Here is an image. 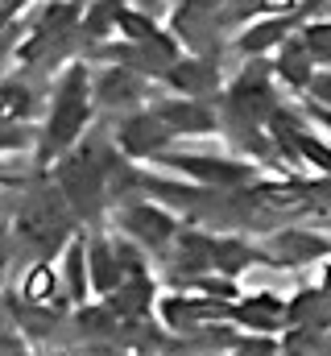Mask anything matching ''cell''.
Returning <instances> with one entry per match:
<instances>
[{"label": "cell", "mask_w": 331, "mask_h": 356, "mask_svg": "<svg viewBox=\"0 0 331 356\" xmlns=\"http://www.w3.org/2000/svg\"><path fill=\"white\" fill-rule=\"evenodd\" d=\"M91 99H95V83L87 75L83 63H71L54 88V104H50V120H46V154H58L67 145L79 141V133L91 120Z\"/></svg>", "instance_id": "6da1fadb"}, {"label": "cell", "mask_w": 331, "mask_h": 356, "mask_svg": "<svg viewBox=\"0 0 331 356\" xmlns=\"http://www.w3.org/2000/svg\"><path fill=\"white\" fill-rule=\"evenodd\" d=\"M162 166L178 170V175L195 178L199 186H216V191H236V186H252V166L232 162V158H203V154H162Z\"/></svg>", "instance_id": "7a4b0ae2"}, {"label": "cell", "mask_w": 331, "mask_h": 356, "mask_svg": "<svg viewBox=\"0 0 331 356\" xmlns=\"http://www.w3.org/2000/svg\"><path fill=\"white\" fill-rule=\"evenodd\" d=\"M120 228H124V236H133L137 245H145V249H154V253H162L170 241H178L174 216L162 211L158 203H129V207L120 211Z\"/></svg>", "instance_id": "3957f363"}, {"label": "cell", "mask_w": 331, "mask_h": 356, "mask_svg": "<svg viewBox=\"0 0 331 356\" xmlns=\"http://www.w3.org/2000/svg\"><path fill=\"white\" fill-rule=\"evenodd\" d=\"M166 141H174V133L154 116V108L124 116L120 129H116V145H120V154H129V158H154V162H158Z\"/></svg>", "instance_id": "277c9868"}, {"label": "cell", "mask_w": 331, "mask_h": 356, "mask_svg": "<svg viewBox=\"0 0 331 356\" xmlns=\"http://www.w3.org/2000/svg\"><path fill=\"white\" fill-rule=\"evenodd\" d=\"M269 129L277 133V141H286V145L294 149L298 162H307V166L319 170V175H331V145H323L319 137H311L290 112H273V116H269Z\"/></svg>", "instance_id": "5b68a950"}, {"label": "cell", "mask_w": 331, "mask_h": 356, "mask_svg": "<svg viewBox=\"0 0 331 356\" xmlns=\"http://www.w3.org/2000/svg\"><path fill=\"white\" fill-rule=\"evenodd\" d=\"M294 29H298V13H290V17H261L257 25H248L236 38V50L248 54V58H261L265 50H282L294 38Z\"/></svg>", "instance_id": "8992f818"}, {"label": "cell", "mask_w": 331, "mask_h": 356, "mask_svg": "<svg viewBox=\"0 0 331 356\" xmlns=\"http://www.w3.org/2000/svg\"><path fill=\"white\" fill-rule=\"evenodd\" d=\"M154 116L162 120V124L170 129V133H174V137H195V133H211V124H216L211 108H203L199 99H162V104L154 108Z\"/></svg>", "instance_id": "52a82bcc"}, {"label": "cell", "mask_w": 331, "mask_h": 356, "mask_svg": "<svg viewBox=\"0 0 331 356\" xmlns=\"http://www.w3.org/2000/svg\"><path fill=\"white\" fill-rule=\"evenodd\" d=\"M273 71H277V79H282L286 88H294V91H307V88H311V79H315L319 63H315V54L307 50L302 33H298V38H290V42L277 50V63H273Z\"/></svg>", "instance_id": "ba28073f"}, {"label": "cell", "mask_w": 331, "mask_h": 356, "mask_svg": "<svg viewBox=\"0 0 331 356\" xmlns=\"http://www.w3.org/2000/svg\"><path fill=\"white\" fill-rule=\"evenodd\" d=\"M162 75H166V83L178 91L182 99H199V95L216 91V83H220L216 67H211V63H203V58H178L174 67H166Z\"/></svg>", "instance_id": "9c48e42d"}, {"label": "cell", "mask_w": 331, "mask_h": 356, "mask_svg": "<svg viewBox=\"0 0 331 356\" xmlns=\"http://www.w3.org/2000/svg\"><path fill=\"white\" fill-rule=\"evenodd\" d=\"M87 266H91V286H95V294H99V298H112V294L124 286V266H120L116 245L95 241V245H91V253H87Z\"/></svg>", "instance_id": "30bf717a"}, {"label": "cell", "mask_w": 331, "mask_h": 356, "mask_svg": "<svg viewBox=\"0 0 331 356\" xmlns=\"http://www.w3.org/2000/svg\"><path fill=\"white\" fill-rule=\"evenodd\" d=\"M331 245L323 236H315V232H277V241H273V261H282V266H302V261H311V257H323Z\"/></svg>", "instance_id": "8fae6325"}, {"label": "cell", "mask_w": 331, "mask_h": 356, "mask_svg": "<svg viewBox=\"0 0 331 356\" xmlns=\"http://www.w3.org/2000/svg\"><path fill=\"white\" fill-rule=\"evenodd\" d=\"M141 88L137 71H124V67H112L99 83H95V99H112V104H129Z\"/></svg>", "instance_id": "7c38bea8"}, {"label": "cell", "mask_w": 331, "mask_h": 356, "mask_svg": "<svg viewBox=\"0 0 331 356\" xmlns=\"http://www.w3.org/2000/svg\"><path fill=\"white\" fill-rule=\"evenodd\" d=\"M252 257H257V253L248 249L245 241H228V236L216 241V269H220V273H241Z\"/></svg>", "instance_id": "4fadbf2b"}, {"label": "cell", "mask_w": 331, "mask_h": 356, "mask_svg": "<svg viewBox=\"0 0 331 356\" xmlns=\"http://www.w3.org/2000/svg\"><path fill=\"white\" fill-rule=\"evenodd\" d=\"M87 253H83V241H75L71 249H67V290H71V298L83 302V294H87Z\"/></svg>", "instance_id": "5bb4252c"}, {"label": "cell", "mask_w": 331, "mask_h": 356, "mask_svg": "<svg viewBox=\"0 0 331 356\" xmlns=\"http://www.w3.org/2000/svg\"><path fill=\"white\" fill-rule=\"evenodd\" d=\"M302 42H307V50L315 54V63L331 71V21H315V25H307V29H302Z\"/></svg>", "instance_id": "9a60e30c"}, {"label": "cell", "mask_w": 331, "mask_h": 356, "mask_svg": "<svg viewBox=\"0 0 331 356\" xmlns=\"http://www.w3.org/2000/svg\"><path fill=\"white\" fill-rule=\"evenodd\" d=\"M50 290H54V269L38 266L33 273H29V282H25V298H29V302H46Z\"/></svg>", "instance_id": "2e32d148"}, {"label": "cell", "mask_w": 331, "mask_h": 356, "mask_svg": "<svg viewBox=\"0 0 331 356\" xmlns=\"http://www.w3.org/2000/svg\"><path fill=\"white\" fill-rule=\"evenodd\" d=\"M29 112V91L21 83H4V116L8 120H21Z\"/></svg>", "instance_id": "e0dca14e"}, {"label": "cell", "mask_w": 331, "mask_h": 356, "mask_svg": "<svg viewBox=\"0 0 331 356\" xmlns=\"http://www.w3.org/2000/svg\"><path fill=\"white\" fill-rule=\"evenodd\" d=\"M307 95L315 99V108H331V71H315V79H311Z\"/></svg>", "instance_id": "ac0fdd59"}, {"label": "cell", "mask_w": 331, "mask_h": 356, "mask_svg": "<svg viewBox=\"0 0 331 356\" xmlns=\"http://www.w3.org/2000/svg\"><path fill=\"white\" fill-rule=\"evenodd\" d=\"M257 13L261 17H290V13H298V0H257Z\"/></svg>", "instance_id": "d6986e66"}, {"label": "cell", "mask_w": 331, "mask_h": 356, "mask_svg": "<svg viewBox=\"0 0 331 356\" xmlns=\"http://www.w3.org/2000/svg\"><path fill=\"white\" fill-rule=\"evenodd\" d=\"M4 356H25V348H21V340H17V336H8V340H4Z\"/></svg>", "instance_id": "ffe728a7"}, {"label": "cell", "mask_w": 331, "mask_h": 356, "mask_svg": "<svg viewBox=\"0 0 331 356\" xmlns=\"http://www.w3.org/2000/svg\"><path fill=\"white\" fill-rule=\"evenodd\" d=\"M323 294L331 298V266H328V273H323Z\"/></svg>", "instance_id": "44dd1931"}, {"label": "cell", "mask_w": 331, "mask_h": 356, "mask_svg": "<svg viewBox=\"0 0 331 356\" xmlns=\"http://www.w3.org/2000/svg\"><path fill=\"white\" fill-rule=\"evenodd\" d=\"M137 4H141V8L150 13V8H154V4H162V0H137Z\"/></svg>", "instance_id": "7402d4cb"}]
</instances>
